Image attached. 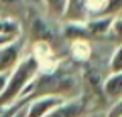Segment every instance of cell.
I'll return each mask as SVG.
<instances>
[{
    "instance_id": "1",
    "label": "cell",
    "mask_w": 122,
    "mask_h": 117,
    "mask_svg": "<svg viewBox=\"0 0 122 117\" xmlns=\"http://www.w3.org/2000/svg\"><path fill=\"white\" fill-rule=\"evenodd\" d=\"M39 95H56L65 100L80 97V80L75 73L59 68V65L48 71L39 73L36 80L30 85L29 97H39Z\"/></svg>"
},
{
    "instance_id": "2",
    "label": "cell",
    "mask_w": 122,
    "mask_h": 117,
    "mask_svg": "<svg viewBox=\"0 0 122 117\" xmlns=\"http://www.w3.org/2000/svg\"><path fill=\"white\" fill-rule=\"evenodd\" d=\"M41 73V65L32 53H27L24 60L9 73V80L4 93L0 95V109L15 104L17 100L29 97L30 85Z\"/></svg>"
},
{
    "instance_id": "3",
    "label": "cell",
    "mask_w": 122,
    "mask_h": 117,
    "mask_svg": "<svg viewBox=\"0 0 122 117\" xmlns=\"http://www.w3.org/2000/svg\"><path fill=\"white\" fill-rule=\"evenodd\" d=\"M25 42L20 37L0 48V73H10L25 56Z\"/></svg>"
},
{
    "instance_id": "4",
    "label": "cell",
    "mask_w": 122,
    "mask_h": 117,
    "mask_svg": "<svg viewBox=\"0 0 122 117\" xmlns=\"http://www.w3.org/2000/svg\"><path fill=\"white\" fill-rule=\"evenodd\" d=\"M65 98L56 95H39L32 97L25 105V117H46L53 109L61 105Z\"/></svg>"
},
{
    "instance_id": "5",
    "label": "cell",
    "mask_w": 122,
    "mask_h": 117,
    "mask_svg": "<svg viewBox=\"0 0 122 117\" xmlns=\"http://www.w3.org/2000/svg\"><path fill=\"white\" fill-rule=\"evenodd\" d=\"M85 115H86V98L80 95L76 98L65 100L46 117H85Z\"/></svg>"
},
{
    "instance_id": "6",
    "label": "cell",
    "mask_w": 122,
    "mask_h": 117,
    "mask_svg": "<svg viewBox=\"0 0 122 117\" xmlns=\"http://www.w3.org/2000/svg\"><path fill=\"white\" fill-rule=\"evenodd\" d=\"M29 37L32 42H51L54 41V29L41 15H32L29 24Z\"/></svg>"
},
{
    "instance_id": "7",
    "label": "cell",
    "mask_w": 122,
    "mask_h": 117,
    "mask_svg": "<svg viewBox=\"0 0 122 117\" xmlns=\"http://www.w3.org/2000/svg\"><path fill=\"white\" fill-rule=\"evenodd\" d=\"M61 32H63V37L70 44L75 41H83V39L88 41V37H90L86 25L81 20H65L63 27H61Z\"/></svg>"
},
{
    "instance_id": "8",
    "label": "cell",
    "mask_w": 122,
    "mask_h": 117,
    "mask_svg": "<svg viewBox=\"0 0 122 117\" xmlns=\"http://www.w3.org/2000/svg\"><path fill=\"white\" fill-rule=\"evenodd\" d=\"M102 93L110 102L122 97V73H110L102 81Z\"/></svg>"
},
{
    "instance_id": "9",
    "label": "cell",
    "mask_w": 122,
    "mask_h": 117,
    "mask_svg": "<svg viewBox=\"0 0 122 117\" xmlns=\"http://www.w3.org/2000/svg\"><path fill=\"white\" fill-rule=\"evenodd\" d=\"M112 20H114V17H110V15H95V17L85 20V25H86V31H88L90 37L109 34Z\"/></svg>"
},
{
    "instance_id": "10",
    "label": "cell",
    "mask_w": 122,
    "mask_h": 117,
    "mask_svg": "<svg viewBox=\"0 0 122 117\" xmlns=\"http://www.w3.org/2000/svg\"><path fill=\"white\" fill-rule=\"evenodd\" d=\"M0 36L20 37L22 36V22L15 17H0Z\"/></svg>"
},
{
    "instance_id": "11",
    "label": "cell",
    "mask_w": 122,
    "mask_h": 117,
    "mask_svg": "<svg viewBox=\"0 0 122 117\" xmlns=\"http://www.w3.org/2000/svg\"><path fill=\"white\" fill-rule=\"evenodd\" d=\"M70 53L76 61H86L92 56V46L88 41H75L70 44Z\"/></svg>"
},
{
    "instance_id": "12",
    "label": "cell",
    "mask_w": 122,
    "mask_h": 117,
    "mask_svg": "<svg viewBox=\"0 0 122 117\" xmlns=\"http://www.w3.org/2000/svg\"><path fill=\"white\" fill-rule=\"evenodd\" d=\"M46 12L51 19H65V12L68 7V0H42Z\"/></svg>"
},
{
    "instance_id": "13",
    "label": "cell",
    "mask_w": 122,
    "mask_h": 117,
    "mask_svg": "<svg viewBox=\"0 0 122 117\" xmlns=\"http://www.w3.org/2000/svg\"><path fill=\"white\" fill-rule=\"evenodd\" d=\"M17 12H24V0H0V17H15Z\"/></svg>"
},
{
    "instance_id": "14",
    "label": "cell",
    "mask_w": 122,
    "mask_h": 117,
    "mask_svg": "<svg viewBox=\"0 0 122 117\" xmlns=\"http://www.w3.org/2000/svg\"><path fill=\"white\" fill-rule=\"evenodd\" d=\"M78 2H80V7H81V10L85 14H95V15H100L107 0H78Z\"/></svg>"
},
{
    "instance_id": "15",
    "label": "cell",
    "mask_w": 122,
    "mask_h": 117,
    "mask_svg": "<svg viewBox=\"0 0 122 117\" xmlns=\"http://www.w3.org/2000/svg\"><path fill=\"white\" fill-rule=\"evenodd\" d=\"M109 70L110 73H122V42L112 51L109 60Z\"/></svg>"
},
{
    "instance_id": "16",
    "label": "cell",
    "mask_w": 122,
    "mask_h": 117,
    "mask_svg": "<svg viewBox=\"0 0 122 117\" xmlns=\"http://www.w3.org/2000/svg\"><path fill=\"white\" fill-rule=\"evenodd\" d=\"M30 100V97H24V98H20V100H17L15 104H12V105H9V107H4V109H0V117H14L15 114H17L27 102Z\"/></svg>"
},
{
    "instance_id": "17",
    "label": "cell",
    "mask_w": 122,
    "mask_h": 117,
    "mask_svg": "<svg viewBox=\"0 0 122 117\" xmlns=\"http://www.w3.org/2000/svg\"><path fill=\"white\" fill-rule=\"evenodd\" d=\"M122 12V0H107L105 2V7L102 10L100 15H110V17H115Z\"/></svg>"
},
{
    "instance_id": "18",
    "label": "cell",
    "mask_w": 122,
    "mask_h": 117,
    "mask_svg": "<svg viewBox=\"0 0 122 117\" xmlns=\"http://www.w3.org/2000/svg\"><path fill=\"white\" fill-rule=\"evenodd\" d=\"M110 36H114L115 39L122 41V17L120 15H115L112 24H110V31H109Z\"/></svg>"
},
{
    "instance_id": "19",
    "label": "cell",
    "mask_w": 122,
    "mask_h": 117,
    "mask_svg": "<svg viewBox=\"0 0 122 117\" xmlns=\"http://www.w3.org/2000/svg\"><path fill=\"white\" fill-rule=\"evenodd\" d=\"M105 114H107V117H122V97L117 98L115 102H112V105L109 107V110Z\"/></svg>"
},
{
    "instance_id": "20",
    "label": "cell",
    "mask_w": 122,
    "mask_h": 117,
    "mask_svg": "<svg viewBox=\"0 0 122 117\" xmlns=\"http://www.w3.org/2000/svg\"><path fill=\"white\" fill-rule=\"evenodd\" d=\"M7 80H9V73H0V95L4 93L7 86Z\"/></svg>"
},
{
    "instance_id": "21",
    "label": "cell",
    "mask_w": 122,
    "mask_h": 117,
    "mask_svg": "<svg viewBox=\"0 0 122 117\" xmlns=\"http://www.w3.org/2000/svg\"><path fill=\"white\" fill-rule=\"evenodd\" d=\"M14 39H17V37H10V36H0V48L9 44V42H12Z\"/></svg>"
},
{
    "instance_id": "22",
    "label": "cell",
    "mask_w": 122,
    "mask_h": 117,
    "mask_svg": "<svg viewBox=\"0 0 122 117\" xmlns=\"http://www.w3.org/2000/svg\"><path fill=\"white\" fill-rule=\"evenodd\" d=\"M85 117H107L105 112H92V114H86Z\"/></svg>"
},
{
    "instance_id": "23",
    "label": "cell",
    "mask_w": 122,
    "mask_h": 117,
    "mask_svg": "<svg viewBox=\"0 0 122 117\" xmlns=\"http://www.w3.org/2000/svg\"><path fill=\"white\" fill-rule=\"evenodd\" d=\"M25 105H27V104H25ZM25 105H24V107H22V109H20L17 114H15L14 117H25Z\"/></svg>"
}]
</instances>
